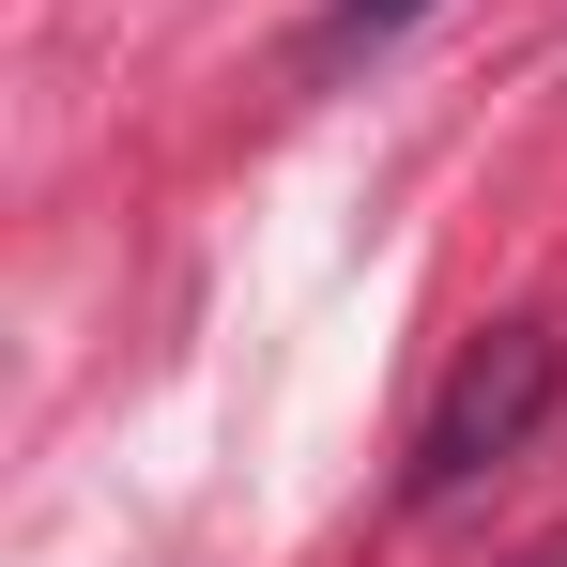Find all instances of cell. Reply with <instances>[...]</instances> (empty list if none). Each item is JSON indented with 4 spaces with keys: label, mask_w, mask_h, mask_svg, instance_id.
I'll list each match as a JSON object with an SVG mask.
<instances>
[{
    "label": "cell",
    "mask_w": 567,
    "mask_h": 567,
    "mask_svg": "<svg viewBox=\"0 0 567 567\" xmlns=\"http://www.w3.org/2000/svg\"><path fill=\"white\" fill-rule=\"evenodd\" d=\"M553 383H567V338H553V322H491L461 369H445V399L414 414V506H461L491 461H522V430L553 414Z\"/></svg>",
    "instance_id": "1"
},
{
    "label": "cell",
    "mask_w": 567,
    "mask_h": 567,
    "mask_svg": "<svg viewBox=\"0 0 567 567\" xmlns=\"http://www.w3.org/2000/svg\"><path fill=\"white\" fill-rule=\"evenodd\" d=\"M553 567H567V553H553Z\"/></svg>",
    "instance_id": "2"
}]
</instances>
